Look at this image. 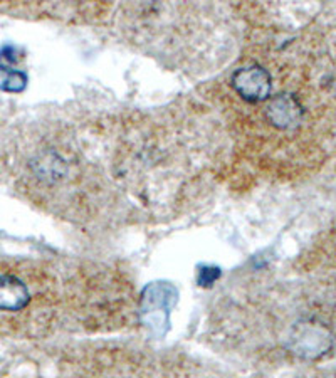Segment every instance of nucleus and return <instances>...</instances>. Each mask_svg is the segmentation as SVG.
I'll return each instance as SVG.
<instances>
[{
  "instance_id": "obj_2",
  "label": "nucleus",
  "mask_w": 336,
  "mask_h": 378,
  "mask_svg": "<svg viewBox=\"0 0 336 378\" xmlns=\"http://www.w3.org/2000/svg\"><path fill=\"white\" fill-rule=\"evenodd\" d=\"M271 76L262 66L243 67L234 74V89L240 98L249 103H260L269 98Z\"/></svg>"
},
{
  "instance_id": "obj_1",
  "label": "nucleus",
  "mask_w": 336,
  "mask_h": 378,
  "mask_svg": "<svg viewBox=\"0 0 336 378\" xmlns=\"http://www.w3.org/2000/svg\"><path fill=\"white\" fill-rule=\"evenodd\" d=\"M54 272L39 263L0 259V336L41 338L58 315Z\"/></svg>"
},
{
  "instance_id": "obj_4",
  "label": "nucleus",
  "mask_w": 336,
  "mask_h": 378,
  "mask_svg": "<svg viewBox=\"0 0 336 378\" xmlns=\"http://www.w3.org/2000/svg\"><path fill=\"white\" fill-rule=\"evenodd\" d=\"M27 78L21 71L10 69V67L0 66V89L9 93H19L25 88Z\"/></svg>"
},
{
  "instance_id": "obj_3",
  "label": "nucleus",
  "mask_w": 336,
  "mask_h": 378,
  "mask_svg": "<svg viewBox=\"0 0 336 378\" xmlns=\"http://www.w3.org/2000/svg\"><path fill=\"white\" fill-rule=\"evenodd\" d=\"M303 106L291 94H281V96L274 98L273 103L267 108V116H269L271 123L281 130L298 126L303 120Z\"/></svg>"
}]
</instances>
